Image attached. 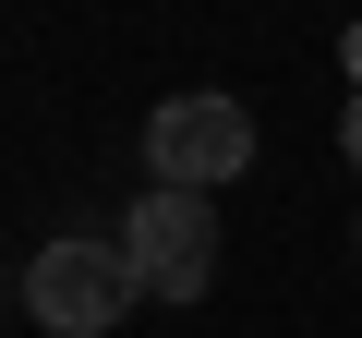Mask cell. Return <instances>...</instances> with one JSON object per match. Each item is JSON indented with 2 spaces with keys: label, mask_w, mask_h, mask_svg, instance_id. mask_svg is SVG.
<instances>
[{
  "label": "cell",
  "mask_w": 362,
  "mask_h": 338,
  "mask_svg": "<svg viewBox=\"0 0 362 338\" xmlns=\"http://www.w3.org/2000/svg\"><path fill=\"white\" fill-rule=\"evenodd\" d=\"M133 302H145V278H133L121 230H61V242L25 254V314H37L49 338H109Z\"/></svg>",
  "instance_id": "6da1fadb"
},
{
  "label": "cell",
  "mask_w": 362,
  "mask_h": 338,
  "mask_svg": "<svg viewBox=\"0 0 362 338\" xmlns=\"http://www.w3.org/2000/svg\"><path fill=\"white\" fill-rule=\"evenodd\" d=\"M338 145H350V169H362V97H350V109H338Z\"/></svg>",
  "instance_id": "277c9868"
},
{
  "label": "cell",
  "mask_w": 362,
  "mask_h": 338,
  "mask_svg": "<svg viewBox=\"0 0 362 338\" xmlns=\"http://www.w3.org/2000/svg\"><path fill=\"white\" fill-rule=\"evenodd\" d=\"M338 61H350V97H362V25H350V37H338Z\"/></svg>",
  "instance_id": "5b68a950"
},
{
  "label": "cell",
  "mask_w": 362,
  "mask_h": 338,
  "mask_svg": "<svg viewBox=\"0 0 362 338\" xmlns=\"http://www.w3.org/2000/svg\"><path fill=\"white\" fill-rule=\"evenodd\" d=\"M121 254H133L145 302H206V278H218V206L194 182H145V206L121 218Z\"/></svg>",
  "instance_id": "7a4b0ae2"
},
{
  "label": "cell",
  "mask_w": 362,
  "mask_h": 338,
  "mask_svg": "<svg viewBox=\"0 0 362 338\" xmlns=\"http://www.w3.org/2000/svg\"><path fill=\"white\" fill-rule=\"evenodd\" d=\"M145 169H157V182H194V194L242 182V169H254V109L242 97H169L145 121Z\"/></svg>",
  "instance_id": "3957f363"
}]
</instances>
